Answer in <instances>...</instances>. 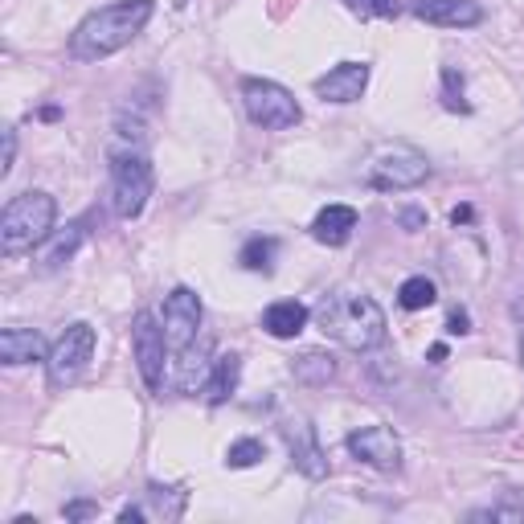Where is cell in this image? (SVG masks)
<instances>
[{"label": "cell", "instance_id": "obj_1", "mask_svg": "<svg viewBox=\"0 0 524 524\" xmlns=\"http://www.w3.org/2000/svg\"><path fill=\"white\" fill-rule=\"evenodd\" d=\"M156 13V0H115L86 17L70 33V58L78 62H103L119 50H127L131 41L144 33V25Z\"/></svg>", "mask_w": 524, "mask_h": 524}, {"label": "cell", "instance_id": "obj_2", "mask_svg": "<svg viewBox=\"0 0 524 524\" xmlns=\"http://www.w3.org/2000/svg\"><path fill=\"white\" fill-rule=\"evenodd\" d=\"M316 324L328 340L353 348V353H369L385 340V312L381 303L365 291H353V287H336L328 291L320 303H316Z\"/></svg>", "mask_w": 524, "mask_h": 524}, {"label": "cell", "instance_id": "obj_3", "mask_svg": "<svg viewBox=\"0 0 524 524\" xmlns=\"http://www.w3.org/2000/svg\"><path fill=\"white\" fill-rule=\"evenodd\" d=\"M54 217H58V201L41 189H29L21 197H13L0 213V250L5 254H21L41 246L54 234Z\"/></svg>", "mask_w": 524, "mask_h": 524}, {"label": "cell", "instance_id": "obj_4", "mask_svg": "<svg viewBox=\"0 0 524 524\" xmlns=\"http://www.w3.org/2000/svg\"><path fill=\"white\" fill-rule=\"evenodd\" d=\"M152 185H156V172L144 152L127 148V152L111 156V209H115V217H123V222L140 217L152 197Z\"/></svg>", "mask_w": 524, "mask_h": 524}, {"label": "cell", "instance_id": "obj_5", "mask_svg": "<svg viewBox=\"0 0 524 524\" xmlns=\"http://www.w3.org/2000/svg\"><path fill=\"white\" fill-rule=\"evenodd\" d=\"M242 103H246V115L254 127L262 131H287L303 119L295 95L287 91V86L271 82V78H246L242 82Z\"/></svg>", "mask_w": 524, "mask_h": 524}, {"label": "cell", "instance_id": "obj_6", "mask_svg": "<svg viewBox=\"0 0 524 524\" xmlns=\"http://www.w3.org/2000/svg\"><path fill=\"white\" fill-rule=\"evenodd\" d=\"M91 357H95V328L86 324V320H74V324L58 336V344L50 348V357H46L50 389L74 385V381L86 373V365H91Z\"/></svg>", "mask_w": 524, "mask_h": 524}, {"label": "cell", "instance_id": "obj_7", "mask_svg": "<svg viewBox=\"0 0 524 524\" xmlns=\"http://www.w3.org/2000/svg\"><path fill=\"white\" fill-rule=\"evenodd\" d=\"M426 177H430V164H426V156H422V152H414V148H393V152H381V156L369 164V189H377V193L418 189Z\"/></svg>", "mask_w": 524, "mask_h": 524}, {"label": "cell", "instance_id": "obj_8", "mask_svg": "<svg viewBox=\"0 0 524 524\" xmlns=\"http://www.w3.org/2000/svg\"><path fill=\"white\" fill-rule=\"evenodd\" d=\"M201 320H205L201 295H197L193 287H172L168 299H164V336H168V353H181V348L197 344Z\"/></svg>", "mask_w": 524, "mask_h": 524}, {"label": "cell", "instance_id": "obj_9", "mask_svg": "<svg viewBox=\"0 0 524 524\" xmlns=\"http://www.w3.org/2000/svg\"><path fill=\"white\" fill-rule=\"evenodd\" d=\"M131 344H136V365H140V377L152 393L164 389V357H168V336L164 328L156 324L152 312H140L136 316V328H131Z\"/></svg>", "mask_w": 524, "mask_h": 524}, {"label": "cell", "instance_id": "obj_10", "mask_svg": "<svg viewBox=\"0 0 524 524\" xmlns=\"http://www.w3.org/2000/svg\"><path fill=\"white\" fill-rule=\"evenodd\" d=\"M279 434L287 439V451H291L295 471H303L308 479H324V475H328L324 447L316 443V426H312L308 418H303V414H287V418H279Z\"/></svg>", "mask_w": 524, "mask_h": 524}, {"label": "cell", "instance_id": "obj_11", "mask_svg": "<svg viewBox=\"0 0 524 524\" xmlns=\"http://www.w3.org/2000/svg\"><path fill=\"white\" fill-rule=\"evenodd\" d=\"M348 455L373 471H398L402 467V443L389 426H361L348 434Z\"/></svg>", "mask_w": 524, "mask_h": 524}, {"label": "cell", "instance_id": "obj_12", "mask_svg": "<svg viewBox=\"0 0 524 524\" xmlns=\"http://www.w3.org/2000/svg\"><path fill=\"white\" fill-rule=\"evenodd\" d=\"M410 13L439 29H471L484 21V5L475 0H410Z\"/></svg>", "mask_w": 524, "mask_h": 524}, {"label": "cell", "instance_id": "obj_13", "mask_svg": "<svg viewBox=\"0 0 524 524\" xmlns=\"http://www.w3.org/2000/svg\"><path fill=\"white\" fill-rule=\"evenodd\" d=\"M369 86V62H340L324 78H316V95L324 103H357Z\"/></svg>", "mask_w": 524, "mask_h": 524}, {"label": "cell", "instance_id": "obj_14", "mask_svg": "<svg viewBox=\"0 0 524 524\" xmlns=\"http://www.w3.org/2000/svg\"><path fill=\"white\" fill-rule=\"evenodd\" d=\"M82 238H86V222L78 217V222H66L62 230H54L46 242H41V250H37V271H62L66 262L74 258V250L82 246Z\"/></svg>", "mask_w": 524, "mask_h": 524}, {"label": "cell", "instance_id": "obj_15", "mask_svg": "<svg viewBox=\"0 0 524 524\" xmlns=\"http://www.w3.org/2000/svg\"><path fill=\"white\" fill-rule=\"evenodd\" d=\"M50 348L46 336L37 328H5L0 332V361L5 365H33V361H46Z\"/></svg>", "mask_w": 524, "mask_h": 524}, {"label": "cell", "instance_id": "obj_16", "mask_svg": "<svg viewBox=\"0 0 524 524\" xmlns=\"http://www.w3.org/2000/svg\"><path fill=\"white\" fill-rule=\"evenodd\" d=\"M357 230V209L353 205H328L316 213V222H312V238L320 246H344L348 238H353Z\"/></svg>", "mask_w": 524, "mask_h": 524}, {"label": "cell", "instance_id": "obj_17", "mask_svg": "<svg viewBox=\"0 0 524 524\" xmlns=\"http://www.w3.org/2000/svg\"><path fill=\"white\" fill-rule=\"evenodd\" d=\"M242 381V357L238 353H222L213 357V369H209V381H205V402L209 406H226L234 398V389Z\"/></svg>", "mask_w": 524, "mask_h": 524}, {"label": "cell", "instance_id": "obj_18", "mask_svg": "<svg viewBox=\"0 0 524 524\" xmlns=\"http://www.w3.org/2000/svg\"><path fill=\"white\" fill-rule=\"evenodd\" d=\"M209 369H213V361H205L201 344H189V348H181V353H172V385H177L181 393L205 389Z\"/></svg>", "mask_w": 524, "mask_h": 524}, {"label": "cell", "instance_id": "obj_19", "mask_svg": "<svg viewBox=\"0 0 524 524\" xmlns=\"http://www.w3.org/2000/svg\"><path fill=\"white\" fill-rule=\"evenodd\" d=\"M308 320H312V312L303 308L299 299H279V303H271V308L262 312V328H267L275 340L299 336L303 328H308Z\"/></svg>", "mask_w": 524, "mask_h": 524}, {"label": "cell", "instance_id": "obj_20", "mask_svg": "<svg viewBox=\"0 0 524 524\" xmlns=\"http://www.w3.org/2000/svg\"><path fill=\"white\" fill-rule=\"evenodd\" d=\"M291 373L303 385H328L336 377V361L328 353H316V348H312V353H303V357L291 361Z\"/></svg>", "mask_w": 524, "mask_h": 524}, {"label": "cell", "instance_id": "obj_21", "mask_svg": "<svg viewBox=\"0 0 524 524\" xmlns=\"http://www.w3.org/2000/svg\"><path fill=\"white\" fill-rule=\"evenodd\" d=\"M275 254H279V238H250L246 246H242V254H238V262H242V267L246 271H262V275H271L275 271Z\"/></svg>", "mask_w": 524, "mask_h": 524}, {"label": "cell", "instance_id": "obj_22", "mask_svg": "<svg viewBox=\"0 0 524 524\" xmlns=\"http://www.w3.org/2000/svg\"><path fill=\"white\" fill-rule=\"evenodd\" d=\"M434 299H439V287H434L426 275L406 279V283H402V291H398V303H402L406 312H422V308H430Z\"/></svg>", "mask_w": 524, "mask_h": 524}, {"label": "cell", "instance_id": "obj_23", "mask_svg": "<svg viewBox=\"0 0 524 524\" xmlns=\"http://www.w3.org/2000/svg\"><path fill=\"white\" fill-rule=\"evenodd\" d=\"M467 520H504V524H524V496L504 492L500 504H492V508H475Z\"/></svg>", "mask_w": 524, "mask_h": 524}, {"label": "cell", "instance_id": "obj_24", "mask_svg": "<svg viewBox=\"0 0 524 524\" xmlns=\"http://www.w3.org/2000/svg\"><path fill=\"white\" fill-rule=\"evenodd\" d=\"M340 5L353 13V17H361V21H393L402 13V0H340Z\"/></svg>", "mask_w": 524, "mask_h": 524}, {"label": "cell", "instance_id": "obj_25", "mask_svg": "<svg viewBox=\"0 0 524 524\" xmlns=\"http://www.w3.org/2000/svg\"><path fill=\"white\" fill-rule=\"evenodd\" d=\"M258 459H267V447H262L258 439H238V443L226 451V467H234V471L254 467Z\"/></svg>", "mask_w": 524, "mask_h": 524}, {"label": "cell", "instance_id": "obj_26", "mask_svg": "<svg viewBox=\"0 0 524 524\" xmlns=\"http://www.w3.org/2000/svg\"><path fill=\"white\" fill-rule=\"evenodd\" d=\"M443 107H447V111H459V115L471 111V103L463 99V74H459L455 66L443 70Z\"/></svg>", "mask_w": 524, "mask_h": 524}, {"label": "cell", "instance_id": "obj_27", "mask_svg": "<svg viewBox=\"0 0 524 524\" xmlns=\"http://www.w3.org/2000/svg\"><path fill=\"white\" fill-rule=\"evenodd\" d=\"M91 516H99V504H91V500L66 504V520H91Z\"/></svg>", "mask_w": 524, "mask_h": 524}, {"label": "cell", "instance_id": "obj_28", "mask_svg": "<svg viewBox=\"0 0 524 524\" xmlns=\"http://www.w3.org/2000/svg\"><path fill=\"white\" fill-rule=\"evenodd\" d=\"M13 156H17V131L9 127L5 131V160H0V177H9V172H13Z\"/></svg>", "mask_w": 524, "mask_h": 524}, {"label": "cell", "instance_id": "obj_29", "mask_svg": "<svg viewBox=\"0 0 524 524\" xmlns=\"http://www.w3.org/2000/svg\"><path fill=\"white\" fill-rule=\"evenodd\" d=\"M447 332H451V336H467V332H471V316H467V312H451Z\"/></svg>", "mask_w": 524, "mask_h": 524}, {"label": "cell", "instance_id": "obj_30", "mask_svg": "<svg viewBox=\"0 0 524 524\" xmlns=\"http://www.w3.org/2000/svg\"><path fill=\"white\" fill-rule=\"evenodd\" d=\"M119 520H123V524H131V520H152V516H148V508H144V504H127V508H119Z\"/></svg>", "mask_w": 524, "mask_h": 524}, {"label": "cell", "instance_id": "obj_31", "mask_svg": "<svg viewBox=\"0 0 524 524\" xmlns=\"http://www.w3.org/2000/svg\"><path fill=\"white\" fill-rule=\"evenodd\" d=\"M422 222H426V217H422L418 209H406V213H402V226H406V230H418Z\"/></svg>", "mask_w": 524, "mask_h": 524}, {"label": "cell", "instance_id": "obj_32", "mask_svg": "<svg viewBox=\"0 0 524 524\" xmlns=\"http://www.w3.org/2000/svg\"><path fill=\"white\" fill-rule=\"evenodd\" d=\"M451 217H455V226H459V222H471V209H467V205H463V209H455V213H451Z\"/></svg>", "mask_w": 524, "mask_h": 524}, {"label": "cell", "instance_id": "obj_33", "mask_svg": "<svg viewBox=\"0 0 524 524\" xmlns=\"http://www.w3.org/2000/svg\"><path fill=\"white\" fill-rule=\"evenodd\" d=\"M172 5H177V9H189V0H172Z\"/></svg>", "mask_w": 524, "mask_h": 524}, {"label": "cell", "instance_id": "obj_34", "mask_svg": "<svg viewBox=\"0 0 524 524\" xmlns=\"http://www.w3.org/2000/svg\"><path fill=\"white\" fill-rule=\"evenodd\" d=\"M520 365H524V336H520Z\"/></svg>", "mask_w": 524, "mask_h": 524}]
</instances>
